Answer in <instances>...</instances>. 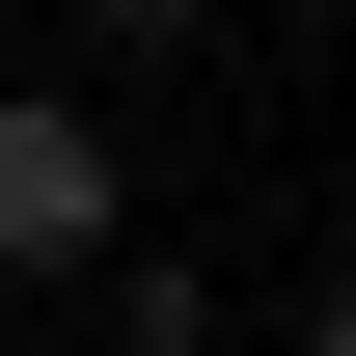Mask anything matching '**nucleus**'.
<instances>
[{"label": "nucleus", "mask_w": 356, "mask_h": 356, "mask_svg": "<svg viewBox=\"0 0 356 356\" xmlns=\"http://www.w3.org/2000/svg\"><path fill=\"white\" fill-rule=\"evenodd\" d=\"M110 356H220V302H192V274H137V302H110Z\"/></svg>", "instance_id": "obj_2"}, {"label": "nucleus", "mask_w": 356, "mask_h": 356, "mask_svg": "<svg viewBox=\"0 0 356 356\" xmlns=\"http://www.w3.org/2000/svg\"><path fill=\"white\" fill-rule=\"evenodd\" d=\"M302 356H356V247H329V302H302Z\"/></svg>", "instance_id": "obj_4"}, {"label": "nucleus", "mask_w": 356, "mask_h": 356, "mask_svg": "<svg viewBox=\"0 0 356 356\" xmlns=\"http://www.w3.org/2000/svg\"><path fill=\"white\" fill-rule=\"evenodd\" d=\"M83 28H110V55H165V28H192V0H83Z\"/></svg>", "instance_id": "obj_3"}, {"label": "nucleus", "mask_w": 356, "mask_h": 356, "mask_svg": "<svg viewBox=\"0 0 356 356\" xmlns=\"http://www.w3.org/2000/svg\"><path fill=\"white\" fill-rule=\"evenodd\" d=\"M137 220V192H110V110H55V83H0V274H83Z\"/></svg>", "instance_id": "obj_1"}]
</instances>
